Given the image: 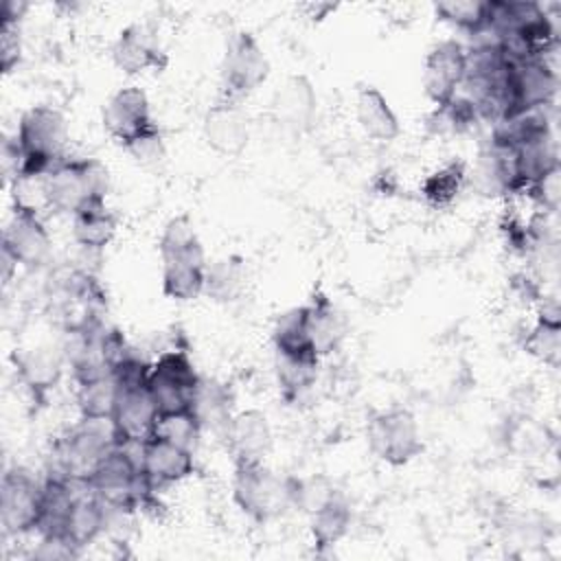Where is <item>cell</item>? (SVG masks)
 Segmentation results:
<instances>
[{"mask_svg": "<svg viewBox=\"0 0 561 561\" xmlns=\"http://www.w3.org/2000/svg\"><path fill=\"white\" fill-rule=\"evenodd\" d=\"M158 416L160 412L147 386L118 388L112 423L121 445H142L149 440L156 432Z\"/></svg>", "mask_w": 561, "mask_h": 561, "instance_id": "obj_14", "label": "cell"}, {"mask_svg": "<svg viewBox=\"0 0 561 561\" xmlns=\"http://www.w3.org/2000/svg\"><path fill=\"white\" fill-rule=\"evenodd\" d=\"M351 522H353L351 506L340 493L331 502H327L322 508L309 515V533H311L313 546L318 550L333 548L346 537V533L351 530Z\"/></svg>", "mask_w": 561, "mask_h": 561, "instance_id": "obj_27", "label": "cell"}, {"mask_svg": "<svg viewBox=\"0 0 561 561\" xmlns=\"http://www.w3.org/2000/svg\"><path fill=\"white\" fill-rule=\"evenodd\" d=\"M467 48L458 39L438 42L423 64V88L430 101L438 107L449 103L465 79Z\"/></svg>", "mask_w": 561, "mask_h": 561, "instance_id": "obj_13", "label": "cell"}, {"mask_svg": "<svg viewBox=\"0 0 561 561\" xmlns=\"http://www.w3.org/2000/svg\"><path fill=\"white\" fill-rule=\"evenodd\" d=\"M559 90V75L550 57H530L513 61L508 96L511 116L526 110L552 107Z\"/></svg>", "mask_w": 561, "mask_h": 561, "instance_id": "obj_11", "label": "cell"}, {"mask_svg": "<svg viewBox=\"0 0 561 561\" xmlns=\"http://www.w3.org/2000/svg\"><path fill=\"white\" fill-rule=\"evenodd\" d=\"M202 432L204 430H202L195 412L193 410H182V412L160 414L153 436H160L164 440H171L180 447H186V449L195 451Z\"/></svg>", "mask_w": 561, "mask_h": 561, "instance_id": "obj_35", "label": "cell"}, {"mask_svg": "<svg viewBox=\"0 0 561 561\" xmlns=\"http://www.w3.org/2000/svg\"><path fill=\"white\" fill-rule=\"evenodd\" d=\"M2 250L9 252L22 267H39L50 259L53 239L42 221V215L28 208H13L2 232Z\"/></svg>", "mask_w": 561, "mask_h": 561, "instance_id": "obj_12", "label": "cell"}, {"mask_svg": "<svg viewBox=\"0 0 561 561\" xmlns=\"http://www.w3.org/2000/svg\"><path fill=\"white\" fill-rule=\"evenodd\" d=\"M107 506L85 486L70 506L64 526V539L81 554L90 543L103 537Z\"/></svg>", "mask_w": 561, "mask_h": 561, "instance_id": "obj_22", "label": "cell"}, {"mask_svg": "<svg viewBox=\"0 0 561 561\" xmlns=\"http://www.w3.org/2000/svg\"><path fill=\"white\" fill-rule=\"evenodd\" d=\"M195 451L180 447L160 436H151L138 447L140 469L153 491L186 480L195 471Z\"/></svg>", "mask_w": 561, "mask_h": 561, "instance_id": "obj_15", "label": "cell"}, {"mask_svg": "<svg viewBox=\"0 0 561 561\" xmlns=\"http://www.w3.org/2000/svg\"><path fill=\"white\" fill-rule=\"evenodd\" d=\"M368 449L390 467H403L423 451L416 416L408 408L375 412L366 425Z\"/></svg>", "mask_w": 561, "mask_h": 561, "instance_id": "obj_7", "label": "cell"}, {"mask_svg": "<svg viewBox=\"0 0 561 561\" xmlns=\"http://www.w3.org/2000/svg\"><path fill=\"white\" fill-rule=\"evenodd\" d=\"M524 351L550 368L561 362V324L537 320L524 340Z\"/></svg>", "mask_w": 561, "mask_h": 561, "instance_id": "obj_36", "label": "cell"}, {"mask_svg": "<svg viewBox=\"0 0 561 561\" xmlns=\"http://www.w3.org/2000/svg\"><path fill=\"white\" fill-rule=\"evenodd\" d=\"M112 61L125 75H140L164 68L167 55L158 46V39L149 26L129 24L112 44Z\"/></svg>", "mask_w": 561, "mask_h": 561, "instance_id": "obj_19", "label": "cell"}, {"mask_svg": "<svg viewBox=\"0 0 561 561\" xmlns=\"http://www.w3.org/2000/svg\"><path fill=\"white\" fill-rule=\"evenodd\" d=\"M245 283V267L241 256H224L206 267L204 294L215 302H230L239 298Z\"/></svg>", "mask_w": 561, "mask_h": 561, "instance_id": "obj_32", "label": "cell"}, {"mask_svg": "<svg viewBox=\"0 0 561 561\" xmlns=\"http://www.w3.org/2000/svg\"><path fill=\"white\" fill-rule=\"evenodd\" d=\"M270 61L259 39L250 31H237L221 59V96L239 101L265 83Z\"/></svg>", "mask_w": 561, "mask_h": 561, "instance_id": "obj_9", "label": "cell"}, {"mask_svg": "<svg viewBox=\"0 0 561 561\" xmlns=\"http://www.w3.org/2000/svg\"><path fill=\"white\" fill-rule=\"evenodd\" d=\"M355 116L362 131L377 142H390L401 134L399 116L390 107L383 92L375 85L359 88L355 101Z\"/></svg>", "mask_w": 561, "mask_h": 561, "instance_id": "obj_23", "label": "cell"}, {"mask_svg": "<svg viewBox=\"0 0 561 561\" xmlns=\"http://www.w3.org/2000/svg\"><path fill=\"white\" fill-rule=\"evenodd\" d=\"M318 110V94L307 75H289L276 90L272 112L278 125L294 134L311 129Z\"/></svg>", "mask_w": 561, "mask_h": 561, "instance_id": "obj_20", "label": "cell"}, {"mask_svg": "<svg viewBox=\"0 0 561 561\" xmlns=\"http://www.w3.org/2000/svg\"><path fill=\"white\" fill-rule=\"evenodd\" d=\"M15 366L22 383L35 399H42L48 390H53L61 377V357L44 348L22 353L15 357Z\"/></svg>", "mask_w": 561, "mask_h": 561, "instance_id": "obj_28", "label": "cell"}, {"mask_svg": "<svg viewBox=\"0 0 561 561\" xmlns=\"http://www.w3.org/2000/svg\"><path fill=\"white\" fill-rule=\"evenodd\" d=\"M202 375L197 373L188 351L169 348L162 351L151 362V373L147 379L149 394L160 414L193 410V399Z\"/></svg>", "mask_w": 561, "mask_h": 561, "instance_id": "obj_6", "label": "cell"}, {"mask_svg": "<svg viewBox=\"0 0 561 561\" xmlns=\"http://www.w3.org/2000/svg\"><path fill=\"white\" fill-rule=\"evenodd\" d=\"M202 131L208 147L221 156H239L250 140L245 112L241 110L239 101L226 96L206 110Z\"/></svg>", "mask_w": 561, "mask_h": 561, "instance_id": "obj_18", "label": "cell"}, {"mask_svg": "<svg viewBox=\"0 0 561 561\" xmlns=\"http://www.w3.org/2000/svg\"><path fill=\"white\" fill-rule=\"evenodd\" d=\"M116 230L118 219L105 204L90 206L72 217V239L77 245L90 252L105 250L116 237Z\"/></svg>", "mask_w": 561, "mask_h": 561, "instance_id": "obj_26", "label": "cell"}, {"mask_svg": "<svg viewBox=\"0 0 561 561\" xmlns=\"http://www.w3.org/2000/svg\"><path fill=\"white\" fill-rule=\"evenodd\" d=\"M320 359L316 351H274L276 383L287 403L300 401L316 386Z\"/></svg>", "mask_w": 561, "mask_h": 561, "instance_id": "obj_21", "label": "cell"}, {"mask_svg": "<svg viewBox=\"0 0 561 561\" xmlns=\"http://www.w3.org/2000/svg\"><path fill=\"white\" fill-rule=\"evenodd\" d=\"M101 121L107 136L114 138L123 149L158 127L151 116L149 99L138 85L118 88L103 105Z\"/></svg>", "mask_w": 561, "mask_h": 561, "instance_id": "obj_10", "label": "cell"}, {"mask_svg": "<svg viewBox=\"0 0 561 561\" xmlns=\"http://www.w3.org/2000/svg\"><path fill=\"white\" fill-rule=\"evenodd\" d=\"M434 13L451 26L469 33L484 35L491 22V0H447L436 2Z\"/></svg>", "mask_w": 561, "mask_h": 561, "instance_id": "obj_33", "label": "cell"}, {"mask_svg": "<svg viewBox=\"0 0 561 561\" xmlns=\"http://www.w3.org/2000/svg\"><path fill=\"white\" fill-rule=\"evenodd\" d=\"M162 261V294L178 302L195 300L204 294L206 254L188 215L171 217L158 241Z\"/></svg>", "mask_w": 561, "mask_h": 561, "instance_id": "obj_1", "label": "cell"}, {"mask_svg": "<svg viewBox=\"0 0 561 561\" xmlns=\"http://www.w3.org/2000/svg\"><path fill=\"white\" fill-rule=\"evenodd\" d=\"M118 399V383L112 373L77 381V408L85 419H112Z\"/></svg>", "mask_w": 561, "mask_h": 561, "instance_id": "obj_31", "label": "cell"}, {"mask_svg": "<svg viewBox=\"0 0 561 561\" xmlns=\"http://www.w3.org/2000/svg\"><path fill=\"white\" fill-rule=\"evenodd\" d=\"M224 440L234 465L265 462L274 434L267 416L261 410L250 408L232 414L224 432Z\"/></svg>", "mask_w": 561, "mask_h": 561, "instance_id": "obj_17", "label": "cell"}, {"mask_svg": "<svg viewBox=\"0 0 561 561\" xmlns=\"http://www.w3.org/2000/svg\"><path fill=\"white\" fill-rule=\"evenodd\" d=\"M44 480L26 467H11L0 482V524L4 537H20L37 530L42 515Z\"/></svg>", "mask_w": 561, "mask_h": 561, "instance_id": "obj_8", "label": "cell"}, {"mask_svg": "<svg viewBox=\"0 0 561 561\" xmlns=\"http://www.w3.org/2000/svg\"><path fill=\"white\" fill-rule=\"evenodd\" d=\"M110 171L96 158H64L46 173V206L75 217L77 213L105 204Z\"/></svg>", "mask_w": 561, "mask_h": 561, "instance_id": "obj_3", "label": "cell"}, {"mask_svg": "<svg viewBox=\"0 0 561 561\" xmlns=\"http://www.w3.org/2000/svg\"><path fill=\"white\" fill-rule=\"evenodd\" d=\"M335 495H340L337 486L331 478L322 473H313L309 478H296V497L294 508H300L302 513L311 515L318 508H322L327 502H331Z\"/></svg>", "mask_w": 561, "mask_h": 561, "instance_id": "obj_37", "label": "cell"}, {"mask_svg": "<svg viewBox=\"0 0 561 561\" xmlns=\"http://www.w3.org/2000/svg\"><path fill=\"white\" fill-rule=\"evenodd\" d=\"M309 309V335L311 342L318 351L320 357L333 353L342 337H344V327H342V318L337 316L333 302L324 296V294H313L311 302L307 305Z\"/></svg>", "mask_w": 561, "mask_h": 561, "instance_id": "obj_29", "label": "cell"}, {"mask_svg": "<svg viewBox=\"0 0 561 561\" xmlns=\"http://www.w3.org/2000/svg\"><path fill=\"white\" fill-rule=\"evenodd\" d=\"M118 445L112 419L79 416V423L55 440L48 473L88 484L103 458Z\"/></svg>", "mask_w": 561, "mask_h": 561, "instance_id": "obj_2", "label": "cell"}, {"mask_svg": "<svg viewBox=\"0 0 561 561\" xmlns=\"http://www.w3.org/2000/svg\"><path fill=\"white\" fill-rule=\"evenodd\" d=\"M232 403H234V397L224 381L202 377L195 399H193V412H195L202 430L219 432L224 438V432L234 414Z\"/></svg>", "mask_w": 561, "mask_h": 561, "instance_id": "obj_25", "label": "cell"}, {"mask_svg": "<svg viewBox=\"0 0 561 561\" xmlns=\"http://www.w3.org/2000/svg\"><path fill=\"white\" fill-rule=\"evenodd\" d=\"M296 476H280L265 462L234 465L232 500L241 513L263 524L294 508Z\"/></svg>", "mask_w": 561, "mask_h": 561, "instance_id": "obj_4", "label": "cell"}, {"mask_svg": "<svg viewBox=\"0 0 561 561\" xmlns=\"http://www.w3.org/2000/svg\"><path fill=\"white\" fill-rule=\"evenodd\" d=\"M524 195H528L543 215H554L561 204V167L524 188Z\"/></svg>", "mask_w": 561, "mask_h": 561, "instance_id": "obj_38", "label": "cell"}, {"mask_svg": "<svg viewBox=\"0 0 561 561\" xmlns=\"http://www.w3.org/2000/svg\"><path fill=\"white\" fill-rule=\"evenodd\" d=\"M125 151L140 164H158L160 160H164V142H162V134L156 127L153 131L136 138L131 145L125 147Z\"/></svg>", "mask_w": 561, "mask_h": 561, "instance_id": "obj_40", "label": "cell"}, {"mask_svg": "<svg viewBox=\"0 0 561 561\" xmlns=\"http://www.w3.org/2000/svg\"><path fill=\"white\" fill-rule=\"evenodd\" d=\"M22 59V37L18 22H0V68L9 75Z\"/></svg>", "mask_w": 561, "mask_h": 561, "instance_id": "obj_39", "label": "cell"}, {"mask_svg": "<svg viewBox=\"0 0 561 561\" xmlns=\"http://www.w3.org/2000/svg\"><path fill=\"white\" fill-rule=\"evenodd\" d=\"M28 11V2L24 0H4L0 7V22H22L24 13Z\"/></svg>", "mask_w": 561, "mask_h": 561, "instance_id": "obj_41", "label": "cell"}, {"mask_svg": "<svg viewBox=\"0 0 561 561\" xmlns=\"http://www.w3.org/2000/svg\"><path fill=\"white\" fill-rule=\"evenodd\" d=\"M467 188L486 199L517 193L513 149L500 147L489 140L478 151L473 164L467 167Z\"/></svg>", "mask_w": 561, "mask_h": 561, "instance_id": "obj_16", "label": "cell"}, {"mask_svg": "<svg viewBox=\"0 0 561 561\" xmlns=\"http://www.w3.org/2000/svg\"><path fill=\"white\" fill-rule=\"evenodd\" d=\"M467 188V164L451 160L421 182V195L432 208H447Z\"/></svg>", "mask_w": 561, "mask_h": 561, "instance_id": "obj_30", "label": "cell"}, {"mask_svg": "<svg viewBox=\"0 0 561 561\" xmlns=\"http://www.w3.org/2000/svg\"><path fill=\"white\" fill-rule=\"evenodd\" d=\"M513 164H515L517 193H524V188H528L550 171L559 169V151H557L554 136L546 134L515 147Z\"/></svg>", "mask_w": 561, "mask_h": 561, "instance_id": "obj_24", "label": "cell"}, {"mask_svg": "<svg viewBox=\"0 0 561 561\" xmlns=\"http://www.w3.org/2000/svg\"><path fill=\"white\" fill-rule=\"evenodd\" d=\"M15 140L22 151L20 175H46L66 158V116L53 105H33L20 116Z\"/></svg>", "mask_w": 561, "mask_h": 561, "instance_id": "obj_5", "label": "cell"}, {"mask_svg": "<svg viewBox=\"0 0 561 561\" xmlns=\"http://www.w3.org/2000/svg\"><path fill=\"white\" fill-rule=\"evenodd\" d=\"M272 340H274V351H316L309 335L307 305H300L280 313L274 322Z\"/></svg>", "mask_w": 561, "mask_h": 561, "instance_id": "obj_34", "label": "cell"}]
</instances>
